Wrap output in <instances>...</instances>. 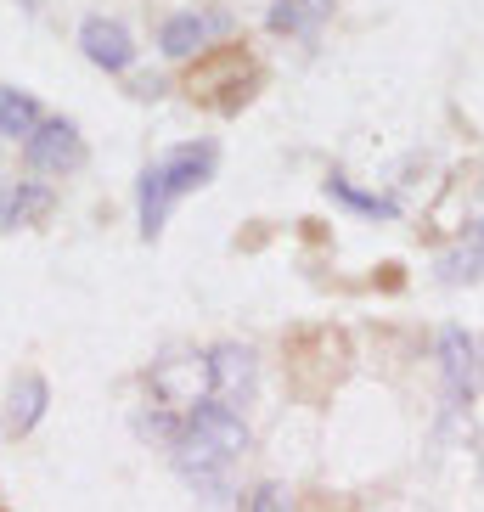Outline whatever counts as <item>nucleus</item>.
Wrapping results in <instances>:
<instances>
[{"mask_svg":"<svg viewBox=\"0 0 484 512\" xmlns=\"http://www.w3.org/2000/svg\"><path fill=\"white\" fill-rule=\"evenodd\" d=\"M259 85H265V68H259V57L242 46V40H226V46L197 51V57L186 62V74H181L186 102L209 107V113H226V119L254 102Z\"/></svg>","mask_w":484,"mask_h":512,"instance_id":"nucleus-1","label":"nucleus"},{"mask_svg":"<svg viewBox=\"0 0 484 512\" xmlns=\"http://www.w3.org/2000/svg\"><path fill=\"white\" fill-rule=\"evenodd\" d=\"M214 175V147L209 141H192V147H175L164 152L158 164L141 169V186H136V209H141V237H158L169 220V209L181 203L186 192H197V186H209Z\"/></svg>","mask_w":484,"mask_h":512,"instance_id":"nucleus-2","label":"nucleus"},{"mask_svg":"<svg viewBox=\"0 0 484 512\" xmlns=\"http://www.w3.org/2000/svg\"><path fill=\"white\" fill-rule=\"evenodd\" d=\"M282 355H288V383L299 400H327V394L344 383L349 372V338L338 327H299L288 332V344H282Z\"/></svg>","mask_w":484,"mask_h":512,"instance_id":"nucleus-3","label":"nucleus"},{"mask_svg":"<svg viewBox=\"0 0 484 512\" xmlns=\"http://www.w3.org/2000/svg\"><path fill=\"white\" fill-rule=\"evenodd\" d=\"M23 158H29V169H40V175H68V169L85 164V141H79V130L68 119H46L29 141H23Z\"/></svg>","mask_w":484,"mask_h":512,"instance_id":"nucleus-4","label":"nucleus"},{"mask_svg":"<svg viewBox=\"0 0 484 512\" xmlns=\"http://www.w3.org/2000/svg\"><path fill=\"white\" fill-rule=\"evenodd\" d=\"M209 383L220 394V406H248L254 394V349L248 344H214L209 349Z\"/></svg>","mask_w":484,"mask_h":512,"instance_id":"nucleus-5","label":"nucleus"},{"mask_svg":"<svg viewBox=\"0 0 484 512\" xmlns=\"http://www.w3.org/2000/svg\"><path fill=\"white\" fill-rule=\"evenodd\" d=\"M79 46H85V57H91L96 68H107V74H124V68L136 62L130 34H124V23H113V17H85V29H79Z\"/></svg>","mask_w":484,"mask_h":512,"instance_id":"nucleus-6","label":"nucleus"},{"mask_svg":"<svg viewBox=\"0 0 484 512\" xmlns=\"http://www.w3.org/2000/svg\"><path fill=\"white\" fill-rule=\"evenodd\" d=\"M46 400H51V389H46V377H40V372L17 377V383H12V406H6V434H12V439L34 434V422L46 417Z\"/></svg>","mask_w":484,"mask_h":512,"instance_id":"nucleus-7","label":"nucleus"},{"mask_svg":"<svg viewBox=\"0 0 484 512\" xmlns=\"http://www.w3.org/2000/svg\"><path fill=\"white\" fill-rule=\"evenodd\" d=\"M209 29H214V17L181 12V17H169V23H164L158 46H164V57H197V46L209 40Z\"/></svg>","mask_w":484,"mask_h":512,"instance_id":"nucleus-8","label":"nucleus"},{"mask_svg":"<svg viewBox=\"0 0 484 512\" xmlns=\"http://www.w3.org/2000/svg\"><path fill=\"white\" fill-rule=\"evenodd\" d=\"M327 12H333V0H276L271 6V29L276 34H316Z\"/></svg>","mask_w":484,"mask_h":512,"instance_id":"nucleus-9","label":"nucleus"},{"mask_svg":"<svg viewBox=\"0 0 484 512\" xmlns=\"http://www.w3.org/2000/svg\"><path fill=\"white\" fill-rule=\"evenodd\" d=\"M40 107H34V96H23V91H0V136H23L29 141L34 130H40Z\"/></svg>","mask_w":484,"mask_h":512,"instance_id":"nucleus-10","label":"nucleus"},{"mask_svg":"<svg viewBox=\"0 0 484 512\" xmlns=\"http://www.w3.org/2000/svg\"><path fill=\"white\" fill-rule=\"evenodd\" d=\"M439 355H445L451 389L462 394V389L473 383V338H468V332H456V327H445V332H439Z\"/></svg>","mask_w":484,"mask_h":512,"instance_id":"nucleus-11","label":"nucleus"},{"mask_svg":"<svg viewBox=\"0 0 484 512\" xmlns=\"http://www.w3.org/2000/svg\"><path fill=\"white\" fill-rule=\"evenodd\" d=\"M51 209V192L34 181H17L12 192H6V226H29V220H40V214Z\"/></svg>","mask_w":484,"mask_h":512,"instance_id":"nucleus-12","label":"nucleus"},{"mask_svg":"<svg viewBox=\"0 0 484 512\" xmlns=\"http://www.w3.org/2000/svg\"><path fill=\"white\" fill-rule=\"evenodd\" d=\"M327 192H333L338 203H349V209H361V214H394V203H389V197H366V192H355L349 181H338V175L327 181Z\"/></svg>","mask_w":484,"mask_h":512,"instance_id":"nucleus-13","label":"nucleus"},{"mask_svg":"<svg viewBox=\"0 0 484 512\" xmlns=\"http://www.w3.org/2000/svg\"><path fill=\"white\" fill-rule=\"evenodd\" d=\"M248 512H293V490L288 484H259Z\"/></svg>","mask_w":484,"mask_h":512,"instance_id":"nucleus-14","label":"nucleus"},{"mask_svg":"<svg viewBox=\"0 0 484 512\" xmlns=\"http://www.w3.org/2000/svg\"><path fill=\"white\" fill-rule=\"evenodd\" d=\"M6 192H12V186L0 181V226H6Z\"/></svg>","mask_w":484,"mask_h":512,"instance_id":"nucleus-15","label":"nucleus"},{"mask_svg":"<svg viewBox=\"0 0 484 512\" xmlns=\"http://www.w3.org/2000/svg\"><path fill=\"white\" fill-rule=\"evenodd\" d=\"M468 237H473V242H484V220H479V226H473V231H468Z\"/></svg>","mask_w":484,"mask_h":512,"instance_id":"nucleus-16","label":"nucleus"},{"mask_svg":"<svg viewBox=\"0 0 484 512\" xmlns=\"http://www.w3.org/2000/svg\"><path fill=\"white\" fill-rule=\"evenodd\" d=\"M0 512H6V501H0Z\"/></svg>","mask_w":484,"mask_h":512,"instance_id":"nucleus-17","label":"nucleus"},{"mask_svg":"<svg viewBox=\"0 0 484 512\" xmlns=\"http://www.w3.org/2000/svg\"><path fill=\"white\" fill-rule=\"evenodd\" d=\"M321 512H327V507H321Z\"/></svg>","mask_w":484,"mask_h":512,"instance_id":"nucleus-18","label":"nucleus"}]
</instances>
